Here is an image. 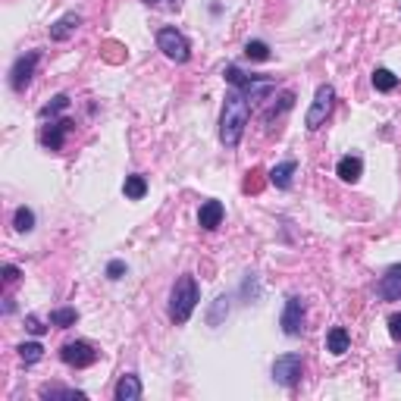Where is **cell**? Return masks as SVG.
Instances as JSON below:
<instances>
[{"label":"cell","instance_id":"28","mask_svg":"<svg viewBox=\"0 0 401 401\" xmlns=\"http://www.w3.org/2000/svg\"><path fill=\"white\" fill-rule=\"evenodd\" d=\"M223 311H229V298H226V295H219L217 298V304H214V311H210V326H217L219 323V313H223Z\"/></svg>","mask_w":401,"mask_h":401},{"label":"cell","instance_id":"24","mask_svg":"<svg viewBox=\"0 0 401 401\" xmlns=\"http://www.w3.org/2000/svg\"><path fill=\"white\" fill-rule=\"evenodd\" d=\"M245 57L254 60V63H266V60H270V44H266V41H257V38H254V41L245 44Z\"/></svg>","mask_w":401,"mask_h":401},{"label":"cell","instance_id":"3","mask_svg":"<svg viewBox=\"0 0 401 401\" xmlns=\"http://www.w3.org/2000/svg\"><path fill=\"white\" fill-rule=\"evenodd\" d=\"M157 51L172 63H188L192 60V41L179 31L176 26H163L157 31Z\"/></svg>","mask_w":401,"mask_h":401},{"label":"cell","instance_id":"30","mask_svg":"<svg viewBox=\"0 0 401 401\" xmlns=\"http://www.w3.org/2000/svg\"><path fill=\"white\" fill-rule=\"evenodd\" d=\"M19 276H22V270H19V266H16V264H6V266H4V282H6V286H13V282H19Z\"/></svg>","mask_w":401,"mask_h":401},{"label":"cell","instance_id":"7","mask_svg":"<svg viewBox=\"0 0 401 401\" xmlns=\"http://www.w3.org/2000/svg\"><path fill=\"white\" fill-rule=\"evenodd\" d=\"M279 326L288 339H298L304 333V298L301 295H288L286 298V308H282Z\"/></svg>","mask_w":401,"mask_h":401},{"label":"cell","instance_id":"33","mask_svg":"<svg viewBox=\"0 0 401 401\" xmlns=\"http://www.w3.org/2000/svg\"><path fill=\"white\" fill-rule=\"evenodd\" d=\"M145 4H147V6H160V0H145Z\"/></svg>","mask_w":401,"mask_h":401},{"label":"cell","instance_id":"27","mask_svg":"<svg viewBox=\"0 0 401 401\" xmlns=\"http://www.w3.org/2000/svg\"><path fill=\"white\" fill-rule=\"evenodd\" d=\"M125 270H129V266H125V261H110V264H107V279H110V282L123 279Z\"/></svg>","mask_w":401,"mask_h":401},{"label":"cell","instance_id":"20","mask_svg":"<svg viewBox=\"0 0 401 401\" xmlns=\"http://www.w3.org/2000/svg\"><path fill=\"white\" fill-rule=\"evenodd\" d=\"M69 104H73L69 94H57V98H51V104H44L41 110H38V116H41V120H57L60 113H66L69 110Z\"/></svg>","mask_w":401,"mask_h":401},{"label":"cell","instance_id":"10","mask_svg":"<svg viewBox=\"0 0 401 401\" xmlns=\"http://www.w3.org/2000/svg\"><path fill=\"white\" fill-rule=\"evenodd\" d=\"M239 91L251 100V107H254V104H264V100L270 98L273 91H276V78H270V75H248L245 85H241Z\"/></svg>","mask_w":401,"mask_h":401},{"label":"cell","instance_id":"17","mask_svg":"<svg viewBox=\"0 0 401 401\" xmlns=\"http://www.w3.org/2000/svg\"><path fill=\"white\" fill-rule=\"evenodd\" d=\"M348 348H351L348 329H345V326H333V329H329V333H326V351H329V355L342 358Z\"/></svg>","mask_w":401,"mask_h":401},{"label":"cell","instance_id":"25","mask_svg":"<svg viewBox=\"0 0 401 401\" xmlns=\"http://www.w3.org/2000/svg\"><path fill=\"white\" fill-rule=\"evenodd\" d=\"M41 398H85L82 389H66V386H44L41 389Z\"/></svg>","mask_w":401,"mask_h":401},{"label":"cell","instance_id":"8","mask_svg":"<svg viewBox=\"0 0 401 401\" xmlns=\"http://www.w3.org/2000/svg\"><path fill=\"white\" fill-rule=\"evenodd\" d=\"M60 360L75 367V370H85V367H91L98 360V351H94L91 342H66L60 348Z\"/></svg>","mask_w":401,"mask_h":401},{"label":"cell","instance_id":"18","mask_svg":"<svg viewBox=\"0 0 401 401\" xmlns=\"http://www.w3.org/2000/svg\"><path fill=\"white\" fill-rule=\"evenodd\" d=\"M123 194L129 201H141L147 194V179L141 176V172H132V176H125V182H123Z\"/></svg>","mask_w":401,"mask_h":401},{"label":"cell","instance_id":"4","mask_svg":"<svg viewBox=\"0 0 401 401\" xmlns=\"http://www.w3.org/2000/svg\"><path fill=\"white\" fill-rule=\"evenodd\" d=\"M304 376V358L298 351H288V355H279L273 360V382L282 389H295Z\"/></svg>","mask_w":401,"mask_h":401},{"label":"cell","instance_id":"1","mask_svg":"<svg viewBox=\"0 0 401 401\" xmlns=\"http://www.w3.org/2000/svg\"><path fill=\"white\" fill-rule=\"evenodd\" d=\"M248 120H251V100L239 88H229L223 100V110H219V141H223L226 151H235L241 145Z\"/></svg>","mask_w":401,"mask_h":401},{"label":"cell","instance_id":"11","mask_svg":"<svg viewBox=\"0 0 401 401\" xmlns=\"http://www.w3.org/2000/svg\"><path fill=\"white\" fill-rule=\"evenodd\" d=\"M376 292L386 301H401V264H392L376 282Z\"/></svg>","mask_w":401,"mask_h":401},{"label":"cell","instance_id":"15","mask_svg":"<svg viewBox=\"0 0 401 401\" xmlns=\"http://www.w3.org/2000/svg\"><path fill=\"white\" fill-rule=\"evenodd\" d=\"M141 395H145V389H141V380L135 373H123L120 382H116L113 389V398L116 401H138Z\"/></svg>","mask_w":401,"mask_h":401},{"label":"cell","instance_id":"9","mask_svg":"<svg viewBox=\"0 0 401 401\" xmlns=\"http://www.w3.org/2000/svg\"><path fill=\"white\" fill-rule=\"evenodd\" d=\"M75 129V123L69 120V116H60V120H51L41 129V145L47 151H63V145H66V135Z\"/></svg>","mask_w":401,"mask_h":401},{"label":"cell","instance_id":"5","mask_svg":"<svg viewBox=\"0 0 401 401\" xmlns=\"http://www.w3.org/2000/svg\"><path fill=\"white\" fill-rule=\"evenodd\" d=\"M333 107H335V88H333V85H320L317 94H313V104L308 110V116H304L308 132H317L320 125H326L329 113H333Z\"/></svg>","mask_w":401,"mask_h":401},{"label":"cell","instance_id":"19","mask_svg":"<svg viewBox=\"0 0 401 401\" xmlns=\"http://www.w3.org/2000/svg\"><path fill=\"white\" fill-rule=\"evenodd\" d=\"M370 82H373V88H376V91H382V94H389V91H395V88H398V75L392 73V69H386V66H376Z\"/></svg>","mask_w":401,"mask_h":401},{"label":"cell","instance_id":"22","mask_svg":"<svg viewBox=\"0 0 401 401\" xmlns=\"http://www.w3.org/2000/svg\"><path fill=\"white\" fill-rule=\"evenodd\" d=\"M13 226H16V232H26V235H28L31 229H35V210L26 207V204H22V207H16Z\"/></svg>","mask_w":401,"mask_h":401},{"label":"cell","instance_id":"21","mask_svg":"<svg viewBox=\"0 0 401 401\" xmlns=\"http://www.w3.org/2000/svg\"><path fill=\"white\" fill-rule=\"evenodd\" d=\"M47 323L57 326V329H69V326L78 323V311H75V308H57V311H51Z\"/></svg>","mask_w":401,"mask_h":401},{"label":"cell","instance_id":"26","mask_svg":"<svg viewBox=\"0 0 401 401\" xmlns=\"http://www.w3.org/2000/svg\"><path fill=\"white\" fill-rule=\"evenodd\" d=\"M292 107H295V94H292V91H282L279 104H273V110H270V116H266V120H273V116L286 113V110H292Z\"/></svg>","mask_w":401,"mask_h":401},{"label":"cell","instance_id":"16","mask_svg":"<svg viewBox=\"0 0 401 401\" xmlns=\"http://www.w3.org/2000/svg\"><path fill=\"white\" fill-rule=\"evenodd\" d=\"M298 172V163L295 160H282L270 170V185H276L279 192H288L292 188V176Z\"/></svg>","mask_w":401,"mask_h":401},{"label":"cell","instance_id":"23","mask_svg":"<svg viewBox=\"0 0 401 401\" xmlns=\"http://www.w3.org/2000/svg\"><path fill=\"white\" fill-rule=\"evenodd\" d=\"M16 351H19V358H22V364H26V367L38 364V360L44 358V345L41 342H22Z\"/></svg>","mask_w":401,"mask_h":401},{"label":"cell","instance_id":"32","mask_svg":"<svg viewBox=\"0 0 401 401\" xmlns=\"http://www.w3.org/2000/svg\"><path fill=\"white\" fill-rule=\"evenodd\" d=\"M13 311H16V301H13V298H10V295H6V298H4V313H6V317H10V313H13Z\"/></svg>","mask_w":401,"mask_h":401},{"label":"cell","instance_id":"13","mask_svg":"<svg viewBox=\"0 0 401 401\" xmlns=\"http://www.w3.org/2000/svg\"><path fill=\"white\" fill-rule=\"evenodd\" d=\"M223 217H226L223 201H204L201 210H198V226L204 232H214V229L223 226Z\"/></svg>","mask_w":401,"mask_h":401},{"label":"cell","instance_id":"2","mask_svg":"<svg viewBox=\"0 0 401 401\" xmlns=\"http://www.w3.org/2000/svg\"><path fill=\"white\" fill-rule=\"evenodd\" d=\"M201 301V292H198V279L192 273H182L170 288V320L176 326H185L192 320L194 308Z\"/></svg>","mask_w":401,"mask_h":401},{"label":"cell","instance_id":"12","mask_svg":"<svg viewBox=\"0 0 401 401\" xmlns=\"http://www.w3.org/2000/svg\"><path fill=\"white\" fill-rule=\"evenodd\" d=\"M78 26H82V13H75V10L63 13L60 19L51 26V41H57V44L69 41V38H73L75 31H78Z\"/></svg>","mask_w":401,"mask_h":401},{"label":"cell","instance_id":"34","mask_svg":"<svg viewBox=\"0 0 401 401\" xmlns=\"http://www.w3.org/2000/svg\"><path fill=\"white\" fill-rule=\"evenodd\" d=\"M398 370H401V355H398Z\"/></svg>","mask_w":401,"mask_h":401},{"label":"cell","instance_id":"6","mask_svg":"<svg viewBox=\"0 0 401 401\" xmlns=\"http://www.w3.org/2000/svg\"><path fill=\"white\" fill-rule=\"evenodd\" d=\"M38 63H41V51H28V53H22V57H16L13 69H10V88L16 94H22L31 85Z\"/></svg>","mask_w":401,"mask_h":401},{"label":"cell","instance_id":"14","mask_svg":"<svg viewBox=\"0 0 401 401\" xmlns=\"http://www.w3.org/2000/svg\"><path fill=\"white\" fill-rule=\"evenodd\" d=\"M335 176L342 179V182L355 185L360 176H364V160H360L358 154H345L339 163H335Z\"/></svg>","mask_w":401,"mask_h":401},{"label":"cell","instance_id":"29","mask_svg":"<svg viewBox=\"0 0 401 401\" xmlns=\"http://www.w3.org/2000/svg\"><path fill=\"white\" fill-rule=\"evenodd\" d=\"M26 329L31 335H44L47 333V326L41 323V317H35V313H28V317H26Z\"/></svg>","mask_w":401,"mask_h":401},{"label":"cell","instance_id":"31","mask_svg":"<svg viewBox=\"0 0 401 401\" xmlns=\"http://www.w3.org/2000/svg\"><path fill=\"white\" fill-rule=\"evenodd\" d=\"M389 335L395 342H401V313H392L389 317Z\"/></svg>","mask_w":401,"mask_h":401}]
</instances>
